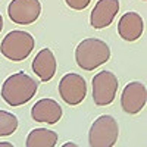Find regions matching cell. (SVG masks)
Instances as JSON below:
<instances>
[{"mask_svg": "<svg viewBox=\"0 0 147 147\" xmlns=\"http://www.w3.org/2000/svg\"><path fill=\"white\" fill-rule=\"evenodd\" d=\"M57 132L46 128H35L27 137V147H55L57 143Z\"/></svg>", "mask_w": 147, "mask_h": 147, "instance_id": "4fadbf2b", "label": "cell"}, {"mask_svg": "<svg viewBox=\"0 0 147 147\" xmlns=\"http://www.w3.org/2000/svg\"><path fill=\"white\" fill-rule=\"evenodd\" d=\"M38 84L25 72H16L7 77L2 85V97L9 106L28 103L37 93Z\"/></svg>", "mask_w": 147, "mask_h": 147, "instance_id": "6da1fadb", "label": "cell"}, {"mask_svg": "<svg viewBox=\"0 0 147 147\" xmlns=\"http://www.w3.org/2000/svg\"><path fill=\"white\" fill-rule=\"evenodd\" d=\"M41 13L40 0H12L7 6V15L18 25H30Z\"/></svg>", "mask_w": 147, "mask_h": 147, "instance_id": "52a82bcc", "label": "cell"}, {"mask_svg": "<svg viewBox=\"0 0 147 147\" xmlns=\"http://www.w3.org/2000/svg\"><path fill=\"white\" fill-rule=\"evenodd\" d=\"M62 147H80V146L75 144V143H72V141H68V143H65Z\"/></svg>", "mask_w": 147, "mask_h": 147, "instance_id": "2e32d148", "label": "cell"}, {"mask_svg": "<svg viewBox=\"0 0 147 147\" xmlns=\"http://www.w3.org/2000/svg\"><path fill=\"white\" fill-rule=\"evenodd\" d=\"M59 94L69 106L80 105L87 94V82L80 74H66L59 82Z\"/></svg>", "mask_w": 147, "mask_h": 147, "instance_id": "8992f818", "label": "cell"}, {"mask_svg": "<svg viewBox=\"0 0 147 147\" xmlns=\"http://www.w3.org/2000/svg\"><path fill=\"white\" fill-rule=\"evenodd\" d=\"M110 57L109 46L99 38H85L75 49V62L84 71H93Z\"/></svg>", "mask_w": 147, "mask_h": 147, "instance_id": "7a4b0ae2", "label": "cell"}, {"mask_svg": "<svg viewBox=\"0 0 147 147\" xmlns=\"http://www.w3.org/2000/svg\"><path fill=\"white\" fill-rule=\"evenodd\" d=\"M0 147H13V144H10L7 141H2V143H0Z\"/></svg>", "mask_w": 147, "mask_h": 147, "instance_id": "e0dca14e", "label": "cell"}, {"mask_svg": "<svg viewBox=\"0 0 147 147\" xmlns=\"http://www.w3.org/2000/svg\"><path fill=\"white\" fill-rule=\"evenodd\" d=\"M65 2L74 10H84L85 7L91 3V0H65Z\"/></svg>", "mask_w": 147, "mask_h": 147, "instance_id": "9a60e30c", "label": "cell"}, {"mask_svg": "<svg viewBox=\"0 0 147 147\" xmlns=\"http://www.w3.org/2000/svg\"><path fill=\"white\" fill-rule=\"evenodd\" d=\"M31 66H32V71L35 75L41 81L47 82L55 77L57 63H56V57L50 49H43V50H40L35 55Z\"/></svg>", "mask_w": 147, "mask_h": 147, "instance_id": "7c38bea8", "label": "cell"}, {"mask_svg": "<svg viewBox=\"0 0 147 147\" xmlns=\"http://www.w3.org/2000/svg\"><path fill=\"white\" fill-rule=\"evenodd\" d=\"M119 136V125L113 116H99L90 128L88 144L90 147H113Z\"/></svg>", "mask_w": 147, "mask_h": 147, "instance_id": "277c9868", "label": "cell"}, {"mask_svg": "<svg viewBox=\"0 0 147 147\" xmlns=\"http://www.w3.org/2000/svg\"><path fill=\"white\" fill-rule=\"evenodd\" d=\"M93 100L97 106H107L115 100L118 91V78L113 72L102 71L93 78Z\"/></svg>", "mask_w": 147, "mask_h": 147, "instance_id": "5b68a950", "label": "cell"}, {"mask_svg": "<svg viewBox=\"0 0 147 147\" xmlns=\"http://www.w3.org/2000/svg\"><path fill=\"white\" fill-rule=\"evenodd\" d=\"M31 116L35 122H46L53 125L62 118V107L53 99H41L32 106Z\"/></svg>", "mask_w": 147, "mask_h": 147, "instance_id": "30bf717a", "label": "cell"}, {"mask_svg": "<svg viewBox=\"0 0 147 147\" xmlns=\"http://www.w3.org/2000/svg\"><path fill=\"white\" fill-rule=\"evenodd\" d=\"M34 37L21 30H13L5 35V38L2 40L0 44V52L2 55L12 60V62H22L25 60L34 49Z\"/></svg>", "mask_w": 147, "mask_h": 147, "instance_id": "3957f363", "label": "cell"}, {"mask_svg": "<svg viewBox=\"0 0 147 147\" xmlns=\"http://www.w3.org/2000/svg\"><path fill=\"white\" fill-rule=\"evenodd\" d=\"M18 128V118L6 110H0V137L13 134Z\"/></svg>", "mask_w": 147, "mask_h": 147, "instance_id": "5bb4252c", "label": "cell"}, {"mask_svg": "<svg viewBox=\"0 0 147 147\" xmlns=\"http://www.w3.org/2000/svg\"><path fill=\"white\" fill-rule=\"evenodd\" d=\"M144 30V22L143 18L137 12H127L122 15L119 22H118V32L121 38L125 41H136L138 40Z\"/></svg>", "mask_w": 147, "mask_h": 147, "instance_id": "8fae6325", "label": "cell"}, {"mask_svg": "<svg viewBox=\"0 0 147 147\" xmlns=\"http://www.w3.org/2000/svg\"><path fill=\"white\" fill-rule=\"evenodd\" d=\"M147 100V91H146V85L138 82V81H132L125 85V88L122 90L121 94V106L124 109V112L129 115H136L146 106Z\"/></svg>", "mask_w": 147, "mask_h": 147, "instance_id": "ba28073f", "label": "cell"}, {"mask_svg": "<svg viewBox=\"0 0 147 147\" xmlns=\"http://www.w3.org/2000/svg\"><path fill=\"white\" fill-rule=\"evenodd\" d=\"M2 30H3V18L0 15V32H2Z\"/></svg>", "mask_w": 147, "mask_h": 147, "instance_id": "ac0fdd59", "label": "cell"}, {"mask_svg": "<svg viewBox=\"0 0 147 147\" xmlns=\"http://www.w3.org/2000/svg\"><path fill=\"white\" fill-rule=\"evenodd\" d=\"M119 12V0H99L91 10L90 24L96 30L109 27Z\"/></svg>", "mask_w": 147, "mask_h": 147, "instance_id": "9c48e42d", "label": "cell"}]
</instances>
